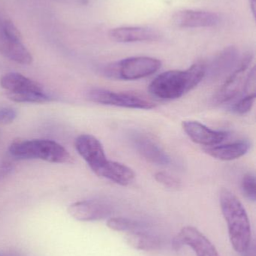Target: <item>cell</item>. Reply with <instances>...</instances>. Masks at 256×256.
Returning <instances> with one entry per match:
<instances>
[{"mask_svg": "<svg viewBox=\"0 0 256 256\" xmlns=\"http://www.w3.org/2000/svg\"><path fill=\"white\" fill-rule=\"evenodd\" d=\"M206 76V64L198 62L185 70H172L156 76L149 86L150 94L162 100L180 98L196 87Z\"/></svg>", "mask_w": 256, "mask_h": 256, "instance_id": "1", "label": "cell"}, {"mask_svg": "<svg viewBox=\"0 0 256 256\" xmlns=\"http://www.w3.org/2000/svg\"><path fill=\"white\" fill-rule=\"evenodd\" d=\"M124 240L129 246L138 250L154 251L161 246V242L156 236L135 230L129 232L125 236Z\"/></svg>", "mask_w": 256, "mask_h": 256, "instance_id": "19", "label": "cell"}, {"mask_svg": "<svg viewBox=\"0 0 256 256\" xmlns=\"http://www.w3.org/2000/svg\"><path fill=\"white\" fill-rule=\"evenodd\" d=\"M59 2L66 3V4H85L87 0H56Z\"/></svg>", "mask_w": 256, "mask_h": 256, "instance_id": "27", "label": "cell"}, {"mask_svg": "<svg viewBox=\"0 0 256 256\" xmlns=\"http://www.w3.org/2000/svg\"><path fill=\"white\" fill-rule=\"evenodd\" d=\"M7 96L10 100L18 103H45L51 100V98L44 92L7 93Z\"/></svg>", "mask_w": 256, "mask_h": 256, "instance_id": "20", "label": "cell"}, {"mask_svg": "<svg viewBox=\"0 0 256 256\" xmlns=\"http://www.w3.org/2000/svg\"><path fill=\"white\" fill-rule=\"evenodd\" d=\"M3 33L11 40L22 42V36L15 24L9 20H5L3 22Z\"/></svg>", "mask_w": 256, "mask_h": 256, "instance_id": "25", "label": "cell"}, {"mask_svg": "<svg viewBox=\"0 0 256 256\" xmlns=\"http://www.w3.org/2000/svg\"><path fill=\"white\" fill-rule=\"evenodd\" d=\"M75 148L95 173L108 160L101 142L90 134L79 136L75 140Z\"/></svg>", "mask_w": 256, "mask_h": 256, "instance_id": "9", "label": "cell"}, {"mask_svg": "<svg viewBox=\"0 0 256 256\" xmlns=\"http://www.w3.org/2000/svg\"><path fill=\"white\" fill-rule=\"evenodd\" d=\"M241 190L243 196L249 201L255 202L256 184L255 174L248 173L241 180Z\"/></svg>", "mask_w": 256, "mask_h": 256, "instance_id": "22", "label": "cell"}, {"mask_svg": "<svg viewBox=\"0 0 256 256\" xmlns=\"http://www.w3.org/2000/svg\"><path fill=\"white\" fill-rule=\"evenodd\" d=\"M96 174L121 186L130 184L135 178V172L129 166L108 160Z\"/></svg>", "mask_w": 256, "mask_h": 256, "instance_id": "15", "label": "cell"}, {"mask_svg": "<svg viewBox=\"0 0 256 256\" xmlns=\"http://www.w3.org/2000/svg\"><path fill=\"white\" fill-rule=\"evenodd\" d=\"M252 58L253 56L252 54H247L239 62L236 68L230 74L223 85L213 97V100L215 104H222L229 102L237 97L241 90H243Z\"/></svg>", "mask_w": 256, "mask_h": 256, "instance_id": "6", "label": "cell"}, {"mask_svg": "<svg viewBox=\"0 0 256 256\" xmlns=\"http://www.w3.org/2000/svg\"><path fill=\"white\" fill-rule=\"evenodd\" d=\"M107 226L116 232L135 231L139 227V222L124 218H111L107 221Z\"/></svg>", "mask_w": 256, "mask_h": 256, "instance_id": "21", "label": "cell"}, {"mask_svg": "<svg viewBox=\"0 0 256 256\" xmlns=\"http://www.w3.org/2000/svg\"><path fill=\"white\" fill-rule=\"evenodd\" d=\"M87 98L94 103L128 109L151 110L155 108V104L151 100L138 94L115 92L102 88L90 90Z\"/></svg>", "mask_w": 256, "mask_h": 256, "instance_id": "5", "label": "cell"}, {"mask_svg": "<svg viewBox=\"0 0 256 256\" xmlns=\"http://www.w3.org/2000/svg\"><path fill=\"white\" fill-rule=\"evenodd\" d=\"M157 182L169 189L176 190L180 188V182L179 179L165 172H159L155 174Z\"/></svg>", "mask_w": 256, "mask_h": 256, "instance_id": "24", "label": "cell"}, {"mask_svg": "<svg viewBox=\"0 0 256 256\" xmlns=\"http://www.w3.org/2000/svg\"><path fill=\"white\" fill-rule=\"evenodd\" d=\"M129 138L135 150L148 162L164 166L171 164L169 155L147 134L134 131L131 132Z\"/></svg>", "mask_w": 256, "mask_h": 256, "instance_id": "7", "label": "cell"}, {"mask_svg": "<svg viewBox=\"0 0 256 256\" xmlns=\"http://www.w3.org/2000/svg\"><path fill=\"white\" fill-rule=\"evenodd\" d=\"M255 100V94H247L240 98L231 108V110L239 115H244L252 110Z\"/></svg>", "mask_w": 256, "mask_h": 256, "instance_id": "23", "label": "cell"}, {"mask_svg": "<svg viewBox=\"0 0 256 256\" xmlns=\"http://www.w3.org/2000/svg\"><path fill=\"white\" fill-rule=\"evenodd\" d=\"M110 38L119 43L153 42L160 39L159 32L153 28L139 26H122L110 30Z\"/></svg>", "mask_w": 256, "mask_h": 256, "instance_id": "14", "label": "cell"}, {"mask_svg": "<svg viewBox=\"0 0 256 256\" xmlns=\"http://www.w3.org/2000/svg\"><path fill=\"white\" fill-rule=\"evenodd\" d=\"M67 212L80 222H93L108 218L112 213V207L101 200H84L71 204Z\"/></svg>", "mask_w": 256, "mask_h": 256, "instance_id": "8", "label": "cell"}, {"mask_svg": "<svg viewBox=\"0 0 256 256\" xmlns=\"http://www.w3.org/2000/svg\"><path fill=\"white\" fill-rule=\"evenodd\" d=\"M219 15L205 10H181L176 12L172 21L179 28H208L218 25Z\"/></svg>", "mask_w": 256, "mask_h": 256, "instance_id": "12", "label": "cell"}, {"mask_svg": "<svg viewBox=\"0 0 256 256\" xmlns=\"http://www.w3.org/2000/svg\"><path fill=\"white\" fill-rule=\"evenodd\" d=\"M17 112L12 108H1L0 109V124L12 123L17 118Z\"/></svg>", "mask_w": 256, "mask_h": 256, "instance_id": "26", "label": "cell"}, {"mask_svg": "<svg viewBox=\"0 0 256 256\" xmlns=\"http://www.w3.org/2000/svg\"><path fill=\"white\" fill-rule=\"evenodd\" d=\"M219 203L224 219L228 226L231 246L236 252L243 254L249 249L251 242V226L241 202L229 190L222 188Z\"/></svg>", "mask_w": 256, "mask_h": 256, "instance_id": "2", "label": "cell"}, {"mask_svg": "<svg viewBox=\"0 0 256 256\" xmlns=\"http://www.w3.org/2000/svg\"><path fill=\"white\" fill-rule=\"evenodd\" d=\"M250 2V7L252 9V14H253V16H255V0H249Z\"/></svg>", "mask_w": 256, "mask_h": 256, "instance_id": "28", "label": "cell"}, {"mask_svg": "<svg viewBox=\"0 0 256 256\" xmlns=\"http://www.w3.org/2000/svg\"><path fill=\"white\" fill-rule=\"evenodd\" d=\"M161 66L160 60L153 57H129L108 64L103 73L110 79L136 80L153 74Z\"/></svg>", "mask_w": 256, "mask_h": 256, "instance_id": "4", "label": "cell"}, {"mask_svg": "<svg viewBox=\"0 0 256 256\" xmlns=\"http://www.w3.org/2000/svg\"><path fill=\"white\" fill-rule=\"evenodd\" d=\"M0 85L7 93L43 92L39 82L18 73H9L0 80Z\"/></svg>", "mask_w": 256, "mask_h": 256, "instance_id": "18", "label": "cell"}, {"mask_svg": "<svg viewBox=\"0 0 256 256\" xmlns=\"http://www.w3.org/2000/svg\"><path fill=\"white\" fill-rule=\"evenodd\" d=\"M250 148V144L246 140H240L229 144L213 146L204 149V152L220 160L229 161L238 159L246 154Z\"/></svg>", "mask_w": 256, "mask_h": 256, "instance_id": "17", "label": "cell"}, {"mask_svg": "<svg viewBox=\"0 0 256 256\" xmlns=\"http://www.w3.org/2000/svg\"><path fill=\"white\" fill-rule=\"evenodd\" d=\"M0 256H6L4 255V254H2V252H0Z\"/></svg>", "mask_w": 256, "mask_h": 256, "instance_id": "29", "label": "cell"}, {"mask_svg": "<svg viewBox=\"0 0 256 256\" xmlns=\"http://www.w3.org/2000/svg\"><path fill=\"white\" fill-rule=\"evenodd\" d=\"M9 152L14 158L21 160L39 159L56 164H71L73 161L68 150L52 140L15 142L9 147Z\"/></svg>", "mask_w": 256, "mask_h": 256, "instance_id": "3", "label": "cell"}, {"mask_svg": "<svg viewBox=\"0 0 256 256\" xmlns=\"http://www.w3.org/2000/svg\"><path fill=\"white\" fill-rule=\"evenodd\" d=\"M0 54L21 64H30L33 61V56L22 42L8 38L3 33V28L0 32Z\"/></svg>", "mask_w": 256, "mask_h": 256, "instance_id": "16", "label": "cell"}, {"mask_svg": "<svg viewBox=\"0 0 256 256\" xmlns=\"http://www.w3.org/2000/svg\"><path fill=\"white\" fill-rule=\"evenodd\" d=\"M183 244L192 248L197 256H220L211 242L195 227L189 226L180 230L174 246L178 249Z\"/></svg>", "mask_w": 256, "mask_h": 256, "instance_id": "10", "label": "cell"}, {"mask_svg": "<svg viewBox=\"0 0 256 256\" xmlns=\"http://www.w3.org/2000/svg\"><path fill=\"white\" fill-rule=\"evenodd\" d=\"M239 52L234 46H228L213 58L208 67L206 66V75L212 80H218L231 73L239 64Z\"/></svg>", "mask_w": 256, "mask_h": 256, "instance_id": "13", "label": "cell"}, {"mask_svg": "<svg viewBox=\"0 0 256 256\" xmlns=\"http://www.w3.org/2000/svg\"><path fill=\"white\" fill-rule=\"evenodd\" d=\"M182 127L194 142L207 148L218 146L229 136L227 131L215 130L198 122L184 121Z\"/></svg>", "mask_w": 256, "mask_h": 256, "instance_id": "11", "label": "cell"}]
</instances>
